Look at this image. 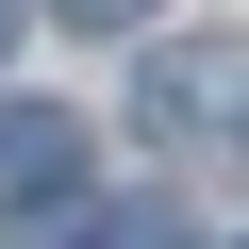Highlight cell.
Returning a JSON list of instances; mask_svg holds the SVG:
<instances>
[{"instance_id": "6da1fadb", "label": "cell", "mask_w": 249, "mask_h": 249, "mask_svg": "<svg viewBox=\"0 0 249 249\" xmlns=\"http://www.w3.org/2000/svg\"><path fill=\"white\" fill-rule=\"evenodd\" d=\"M0 183H17V199L50 216V199L83 183V133H67V116H34V100H0Z\"/></svg>"}, {"instance_id": "7a4b0ae2", "label": "cell", "mask_w": 249, "mask_h": 249, "mask_svg": "<svg viewBox=\"0 0 249 249\" xmlns=\"http://www.w3.org/2000/svg\"><path fill=\"white\" fill-rule=\"evenodd\" d=\"M216 83H232V50H166V67H150V133H199Z\"/></svg>"}, {"instance_id": "3957f363", "label": "cell", "mask_w": 249, "mask_h": 249, "mask_svg": "<svg viewBox=\"0 0 249 249\" xmlns=\"http://www.w3.org/2000/svg\"><path fill=\"white\" fill-rule=\"evenodd\" d=\"M67 17H83V34H133V17H150V0H67Z\"/></svg>"}, {"instance_id": "277c9868", "label": "cell", "mask_w": 249, "mask_h": 249, "mask_svg": "<svg viewBox=\"0 0 249 249\" xmlns=\"http://www.w3.org/2000/svg\"><path fill=\"white\" fill-rule=\"evenodd\" d=\"M0 50H17V0H0Z\"/></svg>"}]
</instances>
